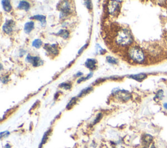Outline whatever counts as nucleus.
Here are the masks:
<instances>
[{"mask_svg":"<svg viewBox=\"0 0 167 148\" xmlns=\"http://www.w3.org/2000/svg\"><path fill=\"white\" fill-rule=\"evenodd\" d=\"M92 87H87V88L84 89V90H82V92H80V94H79V95H78V97H80L87 94V93H89L90 91H92Z\"/></svg>","mask_w":167,"mask_h":148,"instance_id":"nucleus-20","label":"nucleus"},{"mask_svg":"<svg viewBox=\"0 0 167 148\" xmlns=\"http://www.w3.org/2000/svg\"><path fill=\"white\" fill-rule=\"evenodd\" d=\"M163 107L165 109H166L167 110V102H166V103H165L163 104Z\"/></svg>","mask_w":167,"mask_h":148,"instance_id":"nucleus-31","label":"nucleus"},{"mask_svg":"<svg viewBox=\"0 0 167 148\" xmlns=\"http://www.w3.org/2000/svg\"><path fill=\"white\" fill-rule=\"evenodd\" d=\"M33 56H32L31 55H29V54H28V56H27V57H26V60L28 62H29V63H32V59H33Z\"/></svg>","mask_w":167,"mask_h":148,"instance_id":"nucleus-26","label":"nucleus"},{"mask_svg":"<svg viewBox=\"0 0 167 148\" xmlns=\"http://www.w3.org/2000/svg\"><path fill=\"white\" fill-rule=\"evenodd\" d=\"M50 130H48V131L46 132V133L44 134L43 137H42V138L40 146H39V148H41V146H42V145H43L44 143H46V142L47 141L48 136H49V134H50Z\"/></svg>","mask_w":167,"mask_h":148,"instance_id":"nucleus-18","label":"nucleus"},{"mask_svg":"<svg viewBox=\"0 0 167 148\" xmlns=\"http://www.w3.org/2000/svg\"><path fill=\"white\" fill-rule=\"evenodd\" d=\"M85 65H86V67L90 69V70H93L96 65L95 59H87V61H86V63H85Z\"/></svg>","mask_w":167,"mask_h":148,"instance_id":"nucleus-10","label":"nucleus"},{"mask_svg":"<svg viewBox=\"0 0 167 148\" xmlns=\"http://www.w3.org/2000/svg\"><path fill=\"white\" fill-rule=\"evenodd\" d=\"M84 3H85L84 4L87 6V9H91L92 8V2H91L90 1H84Z\"/></svg>","mask_w":167,"mask_h":148,"instance_id":"nucleus-25","label":"nucleus"},{"mask_svg":"<svg viewBox=\"0 0 167 148\" xmlns=\"http://www.w3.org/2000/svg\"><path fill=\"white\" fill-rule=\"evenodd\" d=\"M1 4L3 7H4V10L6 12H10L11 11L12 6L9 1H8V0H3V1H1Z\"/></svg>","mask_w":167,"mask_h":148,"instance_id":"nucleus-13","label":"nucleus"},{"mask_svg":"<svg viewBox=\"0 0 167 148\" xmlns=\"http://www.w3.org/2000/svg\"><path fill=\"white\" fill-rule=\"evenodd\" d=\"M57 9L61 11L60 14V18H64L65 16L70 13L71 11V7H70V5L68 1H63L59 2L58 5H57Z\"/></svg>","mask_w":167,"mask_h":148,"instance_id":"nucleus-3","label":"nucleus"},{"mask_svg":"<svg viewBox=\"0 0 167 148\" xmlns=\"http://www.w3.org/2000/svg\"><path fill=\"white\" fill-rule=\"evenodd\" d=\"M76 100H77L76 98H72L68 103L67 106V109H70V108H71L72 107H73L75 104L76 103V101H77Z\"/></svg>","mask_w":167,"mask_h":148,"instance_id":"nucleus-23","label":"nucleus"},{"mask_svg":"<svg viewBox=\"0 0 167 148\" xmlns=\"http://www.w3.org/2000/svg\"><path fill=\"white\" fill-rule=\"evenodd\" d=\"M57 35H59L63 39H68L69 36V32L66 29H61L60 31L57 34Z\"/></svg>","mask_w":167,"mask_h":148,"instance_id":"nucleus-15","label":"nucleus"},{"mask_svg":"<svg viewBox=\"0 0 167 148\" xmlns=\"http://www.w3.org/2000/svg\"><path fill=\"white\" fill-rule=\"evenodd\" d=\"M44 49H46L47 51L50 52L51 54L54 56H57L59 53L58 48H57V44H47L44 45Z\"/></svg>","mask_w":167,"mask_h":148,"instance_id":"nucleus-8","label":"nucleus"},{"mask_svg":"<svg viewBox=\"0 0 167 148\" xmlns=\"http://www.w3.org/2000/svg\"><path fill=\"white\" fill-rule=\"evenodd\" d=\"M118 1H110L108 4V11L109 14L112 15H115L119 13L120 11V5L118 4Z\"/></svg>","mask_w":167,"mask_h":148,"instance_id":"nucleus-4","label":"nucleus"},{"mask_svg":"<svg viewBox=\"0 0 167 148\" xmlns=\"http://www.w3.org/2000/svg\"><path fill=\"white\" fill-rule=\"evenodd\" d=\"M114 95L116 96L117 99H119L120 101L123 102H126L129 101L131 97V95L130 94L129 92L125 91V90H119L115 92Z\"/></svg>","mask_w":167,"mask_h":148,"instance_id":"nucleus-5","label":"nucleus"},{"mask_svg":"<svg viewBox=\"0 0 167 148\" xmlns=\"http://www.w3.org/2000/svg\"><path fill=\"white\" fill-rule=\"evenodd\" d=\"M83 75V73L82 72H78V73L75 75V77H80V76H82Z\"/></svg>","mask_w":167,"mask_h":148,"instance_id":"nucleus-30","label":"nucleus"},{"mask_svg":"<svg viewBox=\"0 0 167 148\" xmlns=\"http://www.w3.org/2000/svg\"><path fill=\"white\" fill-rule=\"evenodd\" d=\"M32 63L34 67H38L42 64V61L39 57H33Z\"/></svg>","mask_w":167,"mask_h":148,"instance_id":"nucleus-16","label":"nucleus"},{"mask_svg":"<svg viewBox=\"0 0 167 148\" xmlns=\"http://www.w3.org/2000/svg\"><path fill=\"white\" fill-rule=\"evenodd\" d=\"M32 19L39 20V22H41L42 24V26H44L46 24V17L42 15H35L32 17Z\"/></svg>","mask_w":167,"mask_h":148,"instance_id":"nucleus-14","label":"nucleus"},{"mask_svg":"<svg viewBox=\"0 0 167 148\" xmlns=\"http://www.w3.org/2000/svg\"><path fill=\"white\" fill-rule=\"evenodd\" d=\"M150 148H156V146H155V145H154V144H153L151 146Z\"/></svg>","mask_w":167,"mask_h":148,"instance_id":"nucleus-33","label":"nucleus"},{"mask_svg":"<svg viewBox=\"0 0 167 148\" xmlns=\"http://www.w3.org/2000/svg\"><path fill=\"white\" fill-rule=\"evenodd\" d=\"M146 74L144 73H140L138 74H135V75H130L129 76V78H131L133 79H134L138 82H142L143 80H144L146 78Z\"/></svg>","mask_w":167,"mask_h":148,"instance_id":"nucleus-11","label":"nucleus"},{"mask_svg":"<svg viewBox=\"0 0 167 148\" xmlns=\"http://www.w3.org/2000/svg\"><path fill=\"white\" fill-rule=\"evenodd\" d=\"M42 42L40 39H35V40L33 41L32 46L36 48H39L42 46Z\"/></svg>","mask_w":167,"mask_h":148,"instance_id":"nucleus-19","label":"nucleus"},{"mask_svg":"<svg viewBox=\"0 0 167 148\" xmlns=\"http://www.w3.org/2000/svg\"><path fill=\"white\" fill-rule=\"evenodd\" d=\"M18 8L19 9H23L25 11H28L30 8V5L28 1H21L20 2V4L18 6Z\"/></svg>","mask_w":167,"mask_h":148,"instance_id":"nucleus-12","label":"nucleus"},{"mask_svg":"<svg viewBox=\"0 0 167 148\" xmlns=\"http://www.w3.org/2000/svg\"><path fill=\"white\" fill-rule=\"evenodd\" d=\"M87 46V44H85V45H84V46H83L82 48H81V49H80V50H79V51H78V54H81L82 52H83V51H84V49H85V48H86Z\"/></svg>","mask_w":167,"mask_h":148,"instance_id":"nucleus-28","label":"nucleus"},{"mask_svg":"<svg viewBox=\"0 0 167 148\" xmlns=\"http://www.w3.org/2000/svg\"><path fill=\"white\" fill-rule=\"evenodd\" d=\"M5 148H11V146L9 144H7L5 146Z\"/></svg>","mask_w":167,"mask_h":148,"instance_id":"nucleus-32","label":"nucleus"},{"mask_svg":"<svg viewBox=\"0 0 167 148\" xmlns=\"http://www.w3.org/2000/svg\"><path fill=\"white\" fill-rule=\"evenodd\" d=\"M102 114H99L98 115H97V117L95 118V121H94L93 122V125H95V124H96L97 123H98L100 120L101 119V118H102Z\"/></svg>","mask_w":167,"mask_h":148,"instance_id":"nucleus-24","label":"nucleus"},{"mask_svg":"<svg viewBox=\"0 0 167 148\" xmlns=\"http://www.w3.org/2000/svg\"><path fill=\"white\" fill-rule=\"evenodd\" d=\"M84 80H86V78L82 77V78H80V79H79V80H78L77 82L79 84V83H80V82H83V81H84Z\"/></svg>","mask_w":167,"mask_h":148,"instance_id":"nucleus-29","label":"nucleus"},{"mask_svg":"<svg viewBox=\"0 0 167 148\" xmlns=\"http://www.w3.org/2000/svg\"><path fill=\"white\" fill-rule=\"evenodd\" d=\"M33 28H34V22H32V21L27 22L25 24V26H24V31H25L26 34H29L32 31Z\"/></svg>","mask_w":167,"mask_h":148,"instance_id":"nucleus-9","label":"nucleus"},{"mask_svg":"<svg viewBox=\"0 0 167 148\" xmlns=\"http://www.w3.org/2000/svg\"><path fill=\"white\" fill-rule=\"evenodd\" d=\"M59 87H62L65 89H69L71 87V84L69 83H62L59 85Z\"/></svg>","mask_w":167,"mask_h":148,"instance_id":"nucleus-22","label":"nucleus"},{"mask_svg":"<svg viewBox=\"0 0 167 148\" xmlns=\"http://www.w3.org/2000/svg\"><path fill=\"white\" fill-rule=\"evenodd\" d=\"M115 41L121 46H128L133 42V37L130 31L127 29H119L115 35Z\"/></svg>","mask_w":167,"mask_h":148,"instance_id":"nucleus-1","label":"nucleus"},{"mask_svg":"<svg viewBox=\"0 0 167 148\" xmlns=\"http://www.w3.org/2000/svg\"><path fill=\"white\" fill-rule=\"evenodd\" d=\"M107 61L109 63H111V64H117L118 63V61L116 59H115L114 57L109 56L107 57Z\"/></svg>","mask_w":167,"mask_h":148,"instance_id":"nucleus-21","label":"nucleus"},{"mask_svg":"<svg viewBox=\"0 0 167 148\" xmlns=\"http://www.w3.org/2000/svg\"><path fill=\"white\" fill-rule=\"evenodd\" d=\"M9 134V132L8 131H5V132H1V138H3L4 137V136H5V137H7V136Z\"/></svg>","mask_w":167,"mask_h":148,"instance_id":"nucleus-27","label":"nucleus"},{"mask_svg":"<svg viewBox=\"0 0 167 148\" xmlns=\"http://www.w3.org/2000/svg\"><path fill=\"white\" fill-rule=\"evenodd\" d=\"M153 137L148 134H145L142 137V144L143 148H148L150 144L152 143Z\"/></svg>","mask_w":167,"mask_h":148,"instance_id":"nucleus-6","label":"nucleus"},{"mask_svg":"<svg viewBox=\"0 0 167 148\" xmlns=\"http://www.w3.org/2000/svg\"><path fill=\"white\" fill-rule=\"evenodd\" d=\"M14 21L12 20H7L5 24L3 26V29L7 34H10L11 32L13 31V29L14 26Z\"/></svg>","mask_w":167,"mask_h":148,"instance_id":"nucleus-7","label":"nucleus"},{"mask_svg":"<svg viewBox=\"0 0 167 148\" xmlns=\"http://www.w3.org/2000/svg\"><path fill=\"white\" fill-rule=\"evenodd\" d=\"M163 96H164V92L163 90H159V91L157 92L156 96H155L154 100L156 101H161L163 98Z\"/></svg>","mask_w":167,"mask_h":148,"instance_id":"nucleus-17","label":"nucleus"},{"mask_svg":"<svg viewBox=\"0 0 167 148\" xmlns=\"http://www.w3.org/2000/svg\"><path fill=\"white\" fill-rule=\"evenodd\" d=\"M128 56L130 59L136 63H141L144 61L145 56L143 51L137 46L130 47L128 50Z\"/></svg>","mask_w":167,"mask_h":148,"instance_id":"nucleus-2","label":"nucleus"}]
</instances>
